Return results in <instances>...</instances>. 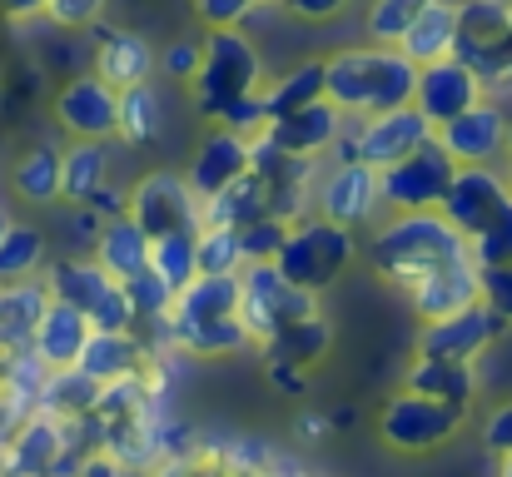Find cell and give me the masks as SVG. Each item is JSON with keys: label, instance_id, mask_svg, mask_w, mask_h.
<instances>
[{"label": "cell", "instance_id": "7dc6e473", "mask_svg": "<svg viewBox=\"0 0 512 477\" xmlns=\"http://www.w3.org/2000/svg\"><path fill=\"white\" fill-rule=\"evenodd\" d=\"M483 438H488V448H493V453H503V458H508L512 453V403H503V408L488 418Z\"/></svg>", "mask_w": 512, "mask_h": 477}, {"label": "cell", "instance_id": "d6986e66", "mask_svg": "<svg viewBox=\"0 0 512 477\" xmlns=\"http://www.w3.org/2000/svg\"><path fill=\"white\" fill-rule=\"evenodd\" d=\"M378 199H383V174L373 164H363V159H348L324 184V219H334V224L348 229V224L368 219V209Z\"/></svg>", "mask_w": 512, "mask_h": 477}, {"label": "cell", "instance_id": "d590c367", "mask_svg": "<svg viewBox=\"0 0 512 477\" xmlns=\"http://www.w3.org/2000/svg\"><path fill=\"white\" fill-rule=\"evenodd\" d=\"M60 184H65V174H60V155L55 150H30V155L15 164V189L25 199H35V204L55 199Z\"/></svg>", "mask_w": 512, "mask_h": 477}, {"label": "cell", "instance_id": "8d00e7d4", "mask_svg": "<svg viewBox=\"0 0 512 477\" xmlns=\"http://www.w3.org/2000/svg\"><path fill=\"white\" fill-rule=\"evenodd\" d=\"M433 0H373L368 10V35L378 45H403V35L413 30V20L428 10Z\"/></svg>", "mask_w": 512, "mask_h": 477}, {"label": "cell", "instance_id": "9a60e30c", "mask_svg": "<svg viewBox=\"0 0 512 477\" xmlns=\"http://www.w3.org/2000/svg\"><path fill=\"white\" fill-rule=\"evenodd\" d=\"M438 145L458 164H488L508 150V115L488 100H478L473 110H463L458 120H448L438 130Z\"/></svg>", "mask_w": 512, "mask_h": 477}, {"label": "cell", "instance_id": "2e32d148", "mask_svg": "<svg viewBox=\"0 0 512 477\" xmlns=\"http://www.w3.org/2000/svg\"><path fill=\"white\" fill-rule=\"evenodd\" d=\"M264 135H269L279 150H289V155H299V159L324 155L329 145L343 140V110L334 100H314V105H304V110H294V115L269 120Z\"/></svg>", "mask_w": 512, "mask_h": 477}, {"label": "cell", "instance_id": "f907efd6", "mask_svg": "<svg viewBox=\"0 0 512 477\" xmlns=\"http://www.w3.org/2000/svg\"><path fill=\"white\" fill-rule=\"evenodd\" d=\"M503 477H512V453H508V458H503Z\"/></svg>", "mask_w": 512, "mask_h": 477}, {"label": "cell", "instance_id": "ab89813d", "mask_svg": "<svg viewBox=\"0 0 512 477\" xmlns=\"http://www.w3.org/2000/svg\"><path fill=\"white\" fill-rule=\"evenodd\" d=\"M125 294H130V304H135V318H170L174 314V294L170 284L155 274V269H145V274H135V279H125Z\"/></svg>", "mask_w": 512, "mask_h": 477}, {"label": "cell", "instance_id": "5bb4252c", "mask_svg": "<svg viewBox=\"0 0 512 477\" xmlns=\"http://www.w3.org/2000/svg\"><path fill=\"white\" fill-rule=\"evenodd\" d=\"M55 115L75 140H110L120 135V90L100 75L70 80L55 100Z\"/></svg>", "mask_w": 512, "mask_h": 477}, {"label": "cell", "instance_id": "ee69618b", "mask_svg": "<svg viewBox=\"0 0 512 477\" xmlns=\"http://www.w3.org/2000/svg\"><path fill=\"white\" fill-rule=\"evenodd\" d=\"M194 5H199L204 25H214V30H234L259 0H194Z\"/></svg>", "mask_w": 512, "mask_h": 477}, {"label": "cell", "instance_id": "d4e9b609", "mask_svg": "<svg viewBox=\"0 0 512 477\" xmlns=\"http://www.w3.org/2000/svg\"><path fill=\"white\" fill-rule=\"evenodd\" d=\"M155 55L140 35H125V30H110L100 35V50H95V75L110 80L115 90H130V85H145Z\"/></svg>", "mask_w": 512, "mask_h": 477}, {"label": "cell", "instance_id": "83f0119b", "mask_svg": "<svg viewBox=\"0 0 512 477\" xmlns=\"http://www.w3.org/2000/svg\"><path fill=\"white\" fill-rule=\"evenodd\" d=\"M264 353L274 358V368H309L329 353V323L319 314L294 318V323H284L279 333L264 338Z\"/></svg>", "mask_w": 512, "mask_h": 477}, {"label": "cell", "instance_id": "4dcf8cb0", "mask_svg": "<svg viewBox=\"0 0 512 477\" xmlns=\"http://www.w3.org/2000/svg\"><path fill=\"white\" fill-rule=\"evenodd\" d=\"M314 100H329V65H324V60H309V65H299L294 75H284L274 90H264L269 120L294 115V110H304V105H314Z\"/></svg>", "mask_w": 512, "mask_h": 477}, {"label": "cell", "instance_id": "7bdbcfd3", "mask_svg": "<svg viewBox=\"0 0 512 477\" xmlns=\"http://www.w3.org/2000/svg\"><path fill=\"white\" fill-rule=\"evenodd\" d=\"M483 304L498 309L512 323V264H493L483 269Z\"/></svg>", "mask_w": 512, "mask_h": 477}, {"label": "cell", "instance_id": "603a6c76", "mask_svg": "<svg viewBox=\"0 0 512 477\" xmlns=\"http://www.w3.org/2000/svg\"><path fill=\"white\" fill-rule=\"evenodd\" d=\"M264 214H274V194H269V184H264L259 169L239 174L229 189H219L214 199H204V224L244 229V224H254V219H264Z\"/></svg>", "mask_w": 512, "mask_h": 477}, {"label": "cell", "instance_id": "ac0fdd59", "mask_svg": "<svg viewBox=\"0 0 512 477\" xmlns=\"http://www.w3.org/2000/svg\"><path fill=\"white\" fill-rule=\"evenodd\" d=\"M239 174H249V135H239V130H214V135L199 145L194 164H189V189H194L199 199H214V194L229 189Z\"/></svg>", "mask_w": 512, "mask_h": 477}, {"label": "cell", "instance_id": "e575fe53", "mask_svg": "<svg viewBox=\"0 0 512 477\" xmlns=\"http://www.w3.org/2000/svg\"><path fill=\"white\" fill-rule=\"evenodd\" d=\"M239 269H244L239 229H229V224H204V229H199V274H239Z\"/></svg>", "mask_w": 512, "mask_h": 477}, {"label": "cell", "instance_id": "7a4b0ae2", "mask_svg": "<svg viewBox=\"0 0 512 477\" xmlns=\"http://www.w3.org/2000/svg\"><path fill=\"white\" fill-rule=\"evenodd\" d=\"M468 234L453 229L443 219V209H403L378 239H373V264L398 279V284H418L428 279L433 269L453 264V259H468Z\"/></svg>", "mask_w": 512, "mask_h": 477}, {"label": "cell", "instance_id": "74e56055", "mask_svg": "<svg viewBox=\"0 0 512 477\" xmlns=\"http://www.w3.org/2000/svg\"><path fill=\"white\" fill-rule=\"evenodd\" d=\"M473 249V264L478 269H493V264H512V199L468 239Z\"/></svg>", "mask_w": 512, "mask_h": 477}, {"label": "cell", "instance_id": "277c9868", "mask_svg": "<svg viewBox=\"0 0 512 477\" xmlns=\"http://www.w3.org/2000/svg\"><path fill=\"white\" fill-rule=\"evenodd\" d=\"M348 259H353L348 229L334 224V219H309V224H294V229H289V239H284V249H279V259H274V269H279L294 289L319 294V289H329V284L339 279Z\"/></svg>", "mask_w": 512, "mask_h": 477}, {"label": "cell", "instance_id": "f546056e", "mask_svg": "<svg viewBox=\"0 0 512 477\" xmlns=\"http://www.w3.org/2000/svg\"><path fill=\"white\" fill-rule=\"evenodd\" d=\"M170 333L189 348V353H204V358H214V353H234V348L249 343L244 318H174L170 314Z\"/></svg>", "mask_w": 512, "mask_h": 477}, {"label": "cell", "instance_id": "30bf717a", "mask_svg": "<svg viewBox=\"0 0 512 477\" xmlns=\"http://www.w3.org/2000/svg\"><path fill=\"white\" fill-rule=\"evenodd\" d=\"M378 174H383V199H393L398 209H438L453 174H458V159L448 155L433 135L423 150H413L408 159H398Z\"/></svg>", "mask_w": 512, "mask_h": 477}, {"label": "cell", "instance_id": "b9f144b4", "mask_svg": "<svg viewBox=\"0 0 512 477\" xmlns=\"http://www.w3.org/2000/svg\"><path fill=\"white\" fill-rule=\"evenodd\" d=\"M55 453H60V428H50V423H35V428L25 433V443H20V463H25L30 473H45Z\"/></svg>", "mask_w": 512, "mask_h": 477}, {"label": "cell", "instance_id": "c3c4849f", "mask_svg": "<svg viewBox=\"0 0 512 477\" xmlns=\"http://www.w3.org/2000/svg\"><path fill=\"white\" fill-rule=\"evenodd\" d=\"M348 0H289V10L294 15H304V20H329V15H339Z\"/></svg>", "mask_w": 512, "mask_h": 477}, {"label": "cell", "instance_id": "bcb514c9", "mask_svg": "<svg viewBox=\"0 0 512 477\" xmlns=\"http://www.w3.org/2000/svg\"><path fill=\"white\" fill-rule=\"evenodd\" d=\"M199 65H204V45H170L165 50V70L179 75V80H194Z\"/></svg>", "mask_w": 512, "mask_h": 477}, {"label": "cell", "instance_id": "db71d44e", "mask_svg": "<svg viewBox=\"0 0 512 477\" xmlns=\"http://www.w3.org/2000/svg\"><path fill=\"white\" fill-rule=\"evenodd\" d=\"M508 184H512V174H508Z\"/></svg>", "mask_w": 512, "mask_h": 477}, {"label": "cell", "instance_id": "44dd1931", "mask_svg": "<svg viewBox=\"0 0 512 477\" xmlns=\"http://www.w3.org/2000/svg\"><path fill=\"white\" fill-rule=\"evenodd\" d=\"M115 289H120V279H115L110 269H100V264H85V259H60V264L50 269V299L80 309L85 318L100 314V304H105Z\"/></svg>", "mask_w": 512, "mask_h": 477}, {"label": "cell", "instance_id": "cb8c5ba5", "mask_svg": "<svg viewBox=\"0 0 512 477\" xmlns=\"http://www.w3.org/2000/svg\"><path fill=\"white\" fill-rule=\"evenodd\" d=\"M453 45H458V5H453V0H433V5L413 20V30L403 35L398 50H403L408 60H418V65H433V60H448Z\"/></svg>", "mask_w": 512, "mask_h": 477}, {"label": "cell", "instance_id": "816d5d0a", "mask_svg": "<svg viewBox=\"0 0 512 477\" xmlns=\"http://www.w3.org/2000/svg\"><path fill=\"white\" fill-rule=\"evenodd\" d=\"M5 229H10V224H5V214H0V239H5Z\"/></svg>", "mask_w": 512, "mask_h": 477}, {"label": "cell", "instance_id": "d6a6232c", "mask_svg": "<svg viewBox=\"0 0 512 477\" xmlns=\"http://www.w3.org/2000/svg\"><path fill=\"white\" fill-rule=\"evenodd\" d=\"M150 269L170 284L174 294H179L184 284H194V279H199V234H165V239H155Z\"/></svg>", "mask_w": 512, "mask_h": 477}, {"label": "cell", "instance_id": "60d3db41", "mask_svg": "<svg viewBox=\"0 0 512 477\" xmlns=\"http://www.w3.org/2000/svg\"><path fill=\"white\" fill-rule=\"evenodd\" d=\"M40 264V234L35 229H5L0 239V279H20Z\"/></svg>", "mask_w": 512, "mask_h": 477}, {"label": "cell", "instance_id": "8992f818", "mask_svg": "<svg viewBox=\"0 0 512 477\" xmlns=\"http://www.w3.org/2000/svg\"><path fill=\"white\" fill-rule=\"evenodd\" d=\"M314 314V294L294 289L274 264H249L239 279V318L249 328V338H269L284 323Z\"/></svg>", "mask_w": 512, "mask_h": 477}, {"label": "cell", "instance_id": "7402d4cb", "mask_svg": "<svg viewBox=\"0 0 512 477\" xmlns=\"http://www.w3.org/2000/svg\"><path fill=\"white\" fill-rule=\"evenodd\" d=\"M150 249H155V239L140 229V219H135V214H115V219L100 229V254H95V264L110 269V274L125 284V279H135V274L150 269Z\"/></svg>", "mask_w": 512, "mask_h": 477}, {"label": "cell", "instance_id": "e0dca14e", "mask_svg": "<svg viewBox=\"0 0 512 477\" xmlns=\"http://www.w3.org/2000/svg\"><path fill=\"white\" fill-rule=\"evenodd\" d=\"M478 299H483V269L473 264V254L468 259H453V264H443V269H433L428 279L413 284V309L428 318V323L458 314V309H468Z\"/></svg>", "mask_w": 512, "mask_h": 477}, {"label": "cell", "instance_id": "1f68e13d", "mask_svg": "<svg viewBox=\"0 0 512 477\" xmlns=\"http://www.w3.org/2000/svg\"><path fill=\"white\" fill-rule=\"evenodd\" d=\"M60 174H65L60 194H70V199H80V204H85L95 189H105L110 159H105V150H100V140H75V150L60 155Z\"/></svg>", "mask_w": 512, "mask_h": 477}, {"label": "cell", "instance_id": "4316f807", "mask_svg": "<svg viewBox=\"0 0 512 477\" xmlns=\"http://www.w3.org/2000/svg\"><path fill=\"white\" fill-rule=\"evenodd\" d=\"M408 388L423 393V398H443L453 408H468L478 378H473V363H463V358H428L423 353L413 363V373H408Z\"/></svg>", "mask_w": 512, "mask_h": 477}, {"label": "cell", "instance_id": "f5cc1de1", "mask_svg": "<svg viewBox=\"0 0 512 477\" xmlns=\"http://www.w3.org/2000/svg\"><path fill=\"white\" fill-rule=\"evenodd\" d=\"M508 155H512V120H508Z\"/></svg>", "mask_w": 512, "mask_h": 477}, {"label": "cell", "instance_id": "f1b7e54d", "mask_svg": "<svg viewBox=\"0 0 512 477\" xmlns=\"http://www.w3.org/2000/svg\"><path fill=\"white\" fill-rule=\"evenodd\" d=\"M174 318H239V274H199L184 284Z\"/></svg>", "mask_w": 512, "mask_h": 477}, {"label": "cell", "instance_id": "4fadbf2b", "mask_svg": "<svg viewBox=\"0 0 512 477\" xmlns=\"http://www.w3.org/2000/svg\"><path fill=\"white\" fill-rule=\"evenodd\" d=\"M478 100H483V80H478L458 55L433 60V65L418 70V95H413V105L433 120V130H443L448 120H458V115L473 110Z\"/></svg>", "mask_w": 512, "mask_h": 477}, {"label": "cell", "instance_id": "f35d334b", "mask_svg": "<svg viewBox=\"0 0 512 477\" xmlns=\"http://www.w3.org/2000/svg\"><path fill=\"white\" fill-rule=\"evenodd\" d=\"M284 239H289V219H279V214H264V219L244 224V229H239L244 264H274L279 249H284Z\"/></svg>", "mask_w": 512, "mask_h": 477}, {"label": "cell", "instance_id": "ffe728a7", "mask_svg": "<svg viewBox=\"0 0 512 477\" xmlns=\"http://www.w3.org/2000/svg\"><path fill=\"white\" fill-rule=\"evenodd\" d=\"M90 333H95V323L80 314V309L60 304V299H50L45 314L35 318V348H40V358H45L50 368H75V363L85 358Z\"/></svg>", "mask_w": 512, "mask_h": 477}, {"label": "cell", "instance_id": "f6af8a7d", "mask_svg": "<svg viewBox=\"0 0 512 477\" xmlns=\"http://www.w3.org/2000/svg\"><path fill=\"white\" fill-rule=\"evenodd\" d=\"M105 10V0H50V15L60 25H95Z\"/></svg>", "mask_w": 512, "mask_h": 477}, {"label": "cell", "instance_id": "5b68a950", "mask_svg": "<svg viewBox=\"0 0 512 477\" xmlns=\"http://www.w3.org/2000/svg\"><path fill=\"white\" fill-rule=\"evenodd\" d=\"M264 80V65H259V50L239 35V30H214L204 40V65L194 75V100L199 110L214 120L229 100L239 95H254Z\"/></svg>", "mask_w": 512, "mask_h": 477}, {"label": "cell", "instance_id": "681fc988", "mask_svg": "<svg viewBox=\"0 0 512 477\" xmlns=\"http://www.w3.org/2000/svg\"><path fill=\"white\" fill-rule=\"evenodd\" d=\"M5 15H35V10H50V0H0Z\"/></svg>", "mask_w": 512, "mask_h": 477}, {"label": "cell", "instance_id": "7c38bea8", "mask_svg": "<svg viewBox=\"0 0 512 477\" xmlns=\"http://www.w3.org/2000/svg\"><path fill=\"white\" fill-rule=\"evenodd\" d=\"M503 328H508V318L478 299V304H468V309H458V314L433 318V323L423 328L418 353H428V358H463V363H473L488 343H498V333H503Z\"/></svg>", "mask_w": 512, "mask_h": 477}, {"label": "cell", "instance_id": "836d02e7", "mask_svg": "<svg viewBox=\"0 0 512 477\" xmlns=\"http://www.w3.org/2000/svg\"><path fill=\"white\" fill-rule=\"evenodd\" d=\"M120 135L130 145H150L160 135V100L150 85H130L120 90Z\"/></svg>", "mask_w": 512, "mask_h": 477}, {"label": "cell", "instance_id": "52a82bcc", "mask_svg": "<svg viewBox=\"0 0 512 477\" xmlns=\"http://www.w3.org/2000/svg\"><path fill=\"white\" fill-rule=\"evenodd\" d=\"M433 135H438L433 120H428L418 105H403V110L373 115L353 140H339V150H343V164H348V159H363V164H373V169H388V164L408 159L413 150H423Z\"/></svg>", "mask_w": 512, "mask_h": 477}, {"label": "cell", "instance_id": "3957f363", "mask_svg": "<svg viewBox=\"0 0 512 477\" xmlns=\"http://www.w3.org/2000/svg\"><path fill=\"white\" fill-rule=\"evenodd\" d=\"M453 55L483 80L512 85V0H463L458 5V45Z\"/></svg>", "mask_w": 512, "mask_h": 477}, {"label": "cell", "instance_id": "ba28073f", "mask_svg": "<svg viewBox=\"0 0 512 477\" xmlns=\"http://www.w3.org/2000/svg\"><path fill=\"white\" fill-rule=\"evenodd\" d=\"M458 423H463V408H453V403H443V398H423V393H403V398H393L388 408H383V438H388V448H398V453H428V448H438V443H448L453 433H458Z\"/></svg>", "mask_w": 512, "mask_h": 477}, {"label": "cell", "instance_id": "8fae6325", "mask_svg": "<svg viewBox=\"0 0 512 477\" xmlns=\"http://www.w3.org/2000/svg\"><path fill=\"white\" fill-rule=\"evenodd\" d=\"M508 199H512V184L498 169H488V164H458V174H453V184H448V194H443L438 209H443V219L453 229H463L473 239Z\"/></svg>", "mask_w": 512, "mask_h": 477}, {"label": "cell", "instance_id": "9c48e42d", "mask_svg": "<svg viewBox=\"0 0 512 477\" xmlns=\"http://www.w3.org/2000/svg\"><path fill=\"white\" fill-rule=\"evenodd\" d=\"M130 214L140 219V229L150 239H165V234H199L204 229V209H199V194L189 189V179H174V174H145L130 194Z\"/></svg>", "mask_w": 512, "mask_h": 477}, {"label": "cell", "instance_id": "6da1fadb", "mask_svg": "<svg viewBox=\"0 0 512 477\" xmlns=\"http://www.w3.org/2000/svg\"><path fill=\"white\" fill-rule=\"evenodd\" d=\"M418 60H408L398 45H368V50H343L329 60V100L343 115H388L413 105L418 95Z\"/></svg>", "mask_w": 512, "mask_h": 477}, {"label": "cell", "instance_id": "484cf974", "mask_svg": "<svg viewBox=\"0 0 512 477\" xmlns=\"http://www.w3.org/2000/svg\"><path fill=\"white\" fill-rule=\"evenodd\" d=\"M135 363H140V343L125 328H95L90 343H85V358L75 368L95 383H120V378L135 373Z\"/></svg>", "mask_w": 512, "mask_h": 477}]
</instances>
